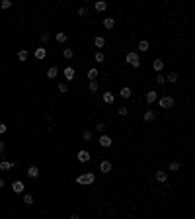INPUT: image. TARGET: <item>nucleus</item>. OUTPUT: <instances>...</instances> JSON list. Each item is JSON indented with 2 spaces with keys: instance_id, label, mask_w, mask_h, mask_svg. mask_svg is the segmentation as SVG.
I'll list each match as a JSON object with an SVG mask.
<instances>
[{
  "instance_id": "obj_1",
  "label": "nucleus",
  "mask_w": 195,
  "mask_h": 219,
  "mask_svg": "<svg viewBox=\"0 0 195 219\" xmlns=\"http://www.w3.org/2000/svg\"><path fill=\"white\" fill-rule=\"evenodd\" d=\"M96 182V174L94 172H84V174L76 176V184H94Z\"/></svg>"
},
{
  "instance_id": "obj_2",
  "label": "nucleus",
  "mask_w": 195,
  "mask_h": 219,
  "mask_svg": "<svg viewBox=\"0 0 195 219\" xmlns=\"http://www.w3.org/2000/svg\"><path fill=\"white\" fill-rule=\"evenodd\" d=\"M125 61H127V63L131 65V67H135V69H139V67H140V57H139V53H137V51H131V53H127Z\"/></svg>"
},
{
  "instance_id": "obj_3",
  "label": "nucleus",
  "mask_w": 195,
  "mask_h": 219,
  "mask_svg": "<svg viewBox=\"0 0 195 219\" xmlns=\"http://www.w3.org/2000/svg\"><path fill=\"white\" fill-rule=\"evenodd\" d=\"M158 104L162 110H170V108H174V98L172 96H162V98H158Z\"/></svg>"
},
{
  "instance_id": "obj_4",
  "label": "nucleus",
  "mask_w": 195,
  "mask_h": 219,
  "mask_svg": "<svg viewBox=\"0 0 195 219\" xmlns=\"http://www.w3.org/2000/svg\"><path fill=\"white\" fill-rule=\"evenodd\" d=\"M111 143H113V141H111L109 135H105V133L99 135V145H102V147H111Z\"/></svg>"
},
{
  "instance_id": "obj_5",
  "label": "nucleus",
  "mask_w": 195,
  "mask_h": 219,
  "mask_svg": "<svg viewBox=\"0 0 195 219\" xmlns=\"http://www.w3.org/2000/svg\"><path fill=\"white\" fill-rule=\"evenodd\" d=\"M156 100H158V92H154V90H148V92H146V102H148V104H154Z\"/></svg>"
},
{
  "instance_id": "obj_6",
  "label": "nucleus",
  "mask_w": 195,
  "mask_h": 219,
  "mask_svg": "<svg viewBox=\"0 0 195 219\" xmlns=\"http://www.w3.org/2000/svg\"><path fill=\"white\" fill-rule=\"evenodd\" d=\"M78 160H80V163H88V160H90V153L86 151V149L78 151Z\"/></svg>"
},
{
  "instance_id": "obj_7",
  "label": "nucleus",
  "mask_w": 195,
  "mask_h": 219,
  "mask_svg": "<svg viewBox=\"0 0 195 219\" xmlns=\"http://www.w3.org/2000/svg\"><path fill=\"white\" fill-rule=\"evenodd\" d=\"M99 170H102L103 174L111 172V163H109V160H102V163H99Z\"/></svg>"
},
{
  "instance_id": "obj_8",
  "label": "nucleus",
  "mask_w": 195,
  "mask_h": 219,
  "mask_svg": "<svg viewBox=\"0 0 195 219\" xmlns=\"http://www.w3.org/2000/svg\"><path fill=\"white\" fill-rule=\"evenodd\" d=\"M103 27H105V30H113V27H115V20L109 18V16L103 18Z\"/></svg>"
},
{
  "instance_id": "obj_9",
  "label": "nucleus",
  "mask_w": 195,
  "mask_h": 219,
  "mask_svg": "<svg viewBox=\"0 0 195 219\" xmlns=\"http://www.w3.org/2000/svg\"><path fill=\"white\" fill-rule=\"evenodd\" d=\"M45 57H47V49H45V47H37L35 49V59H45Z\"/></svg>"
},
{
  "instance_id": "obj_10",
  "label": "nucleus",
  "mask_w": 195,
  "mask_h": 219,
  "mask_svg": "<svg viewBox=\"0 0 195 219\" xmlns=\"http://www.w3.org/2000/svg\"><path fill=\"white\" fill-rule=\"evenodd\" d=\"M27 176H30V178H37V176H39V168H37L35 164H31V166L27 168Z\"/></svg>"
},
{
  "instance_id": "obj_11",
  "label": "nucleus",
  "mask_w": 195,
  "mask_h": 219,
  "mask_svg": "<svg viewBox=\"0 0 195 219\" xmlns=\"http://www.w3.org/2000/svg\"><path fill=\"white\" fill-rule=\"evenodd\" d=\"M156 180H158V182H166V180H168V172L166 170H156Z\"/></svg>"
},
{
  "instance_id": "obj_12",
  "label": "nucleus",
  "mask_w": 195,
  "mask_h": 219,
  "mask_svg": "<svg viewBox=\"0 0 195 219\" xmlns=\"http://www.w3.org/2000/svg\"><path fill=\"white\" fill-rule=\"evenodd\" d=\"M24 188H26V186H24V182H20V180H16V182L12 184V190H14L16 194H22V192H24Z\"/></svg>"
},
{
  "instance_id": "obj_13",
  "label": "nucleus",
  "mask_w": 195,
  "mask_h": 219,
  "mask_svg": "<svg viewBox=\"0 0 195 219\" xmlns=\"http://www.w3.org/2000/svg\"><path fill=\"white\" fill-rule=\"evenodd\" d=\"M63 74H64L66 80H74V69L72 67H66L64 71H63Z\"/></svg>"
},
{
  "instance_id": "obj_14",
  "label": "nucleus",
  "mask_w": 195,
  "mask_h": 219,
  "mask_svg": "<svg viewBox=\"0 0 195 219\" xmlns=\"http://www.w3.org/2000/svg\"><path fill=\"white\" fill-rule=\"evenodd\" d=\"M14 166H16V163H10V160H2L0 163V170H10Z\"/></svg>"
},
{
  "instance_id": "obj_15",
  "label": "nucleus",
  "mask_w": 195,
  "mask_h": 219,
  "mask_svg": "<svg viewBox=\"0 0 195 219\" xmlns=\"http://www.w3.org/2000/svg\"><path fill=\"white\" fill-rule=\"evenodd\" d=\"M57 43H66V39H68V35L64 34V31H57Z\"/></svg>"
},
{
  "instance_id": "obj_16",
  "label": "nucleus",
  "mask_w": 195,
  "mask_h": 219,
  "mask_svg": "<svg viewBox=\"0 0 195 219\" xmlns=\"http://www.w3.org/2000/svg\"><path fill=\"white\" fill-rule=\"evenodd\" d=\"M152 67H154V71H156V72H160V71L164 69V61H162V59H154Z\"/></svg>"
},
{
  "instance_id": "obj_17",
  "label": "nucleus",
  "mask_w": 195,
  "mask_h": 219,
  "mask_svg": "<svg viewBox=\"0 0 195 219\" xmlns=\"http://www.w3.org/2000/svg\"><path fill=\"white\" fill-rule=\"evenodd\" d=\"M94 8H96L98 12H103V10H107V2H103V0H98V2L94 4Z\"/></svg>"
},
{
  "instance_id": "obj_18",
  "label": "nucleus",
  "mask_w": 195,
  "mask_h": 219,
  "mask_svg": "<svg viewBox=\"0 0 195 219\" xmlns=\"http://www.w3.org/2000/svg\"><path fill=\"white\" fill-rule=\"evenodd\" d=\"M154 118H156V115H154V111H152V110H146V111H144V121H146V123L154 121Z\"/></svg>"
},
{
  "instance_id": "obj_19",
  "label": "nucleus",
  "mask_w": 195,
  "mask_h": 219,
  "mask_svg": "<svg viewBox=\"0 0 195 219\" xmlns=\"http://www.w3.org/2000/svg\"><path fill=\"white\" fill-rule=\"evenodd\" d=\"M57 74H59V67H49L47 78H57Z\"/></svg>"
},
{
  "instance_id": "obj_20",
  "label": "nucleus",
  "mask_w": 195,
  "mask_h": 219,
  "mask_svg": "<svg viewBox=\"0 0 195 219\" xmlns=\"http://www.w3.org/2000/svg\"><path fill=\"white\" fill-rule=\"evenodd\" d=\"M88 88H90V92H98V90H99V82L98 80H90L88 82Z\"/></svg>"
},
{
  "instance_id": "obj_21",
  "label": "nucleus",
  "mask_w": 195,
  "mask_h": 219,
  "mask_svg": "<svg viewBox=\"0 0 195 219\" xmlns=\"http://www.w3.org/2000/svg\"><path fill=\"white\" fill-rule=\"evenodd\" d=\"M103 102H105V104H113V102H115V96L111 92H105V94H103Z\"/></svg>"
},
{
  "instance_id": "obj_22",
  "label": "nucleus",
  "mask_w": 195,
  "mask_h": 219,
  "mask_svg": "<svg viewBox=\"0 0 195 219\" xmlns=\"http://www.w3.org/2000/svg\"><path fill=\"white\" fill-rule=\"evenodd\" d=\"M94 45H96L98 49H103L105 47V39H103V37H96V39H94Z\"/></svg>"
},
{
  "instance_id": "obj_23",
  "label": "nucleus",
  "mask_w": 195,
  "mask_h": 219,
  "mask_svg": "<svg viewBox=\"0 0 195 219\" xmlns=\"http://www.w3.org/2000/svg\"><path fill=\"white\" fill-rule=\"evenodd\" d=\"M148 47H150V45H148V41L146 39H143V41H139V51H148Z\"/></svg>"
},
{
  "instance_id": "obj_24",
  "label": "nucleus",
  "mask_w": 195,
  "mask_h": 219,
  "mask_svg": "<svg viewBox=\"0 0 195 219\" xmlns=\"http://www.w3.org/2000/svg\"><path fill=\"white\" fill-rule=\"evenodd\" d=\"M164 78H166V82H172L174 84L178 80V72H168V76H164Z\"/></svg>"
},
{
  "instance_id": "obj_25",
  "label": "nucleus",
  "mask_w": 195,
  "mask_h": 219,
  "mask_svg": "<svg viewBox=\"0 0 195 219\" xmlns=\"http://www.w3.org/2000/svg\"><path fill=\"white\" fill-rule=\"evenodd\" d=\"M119 94H121V98L129 100V98H131V88H127V86H125V88H121V92H119Z\"/></svg>"
},
{
  "instance_id": "obj_26",
  "label": "nucleus",
  "mask_w": 195,
  "mask_h": 219,
  "mask_svg": "<svg viewBox=\"0 0 195 219\" xmlns=\"http://www.w3.org/2000/svg\"><path fill=\"white\" fill-rule=\"evenodd\" d=\"M98 69H90V71H88V78H90V80H96V78H98Z\"/></svg>"
},
{
  "instance_id": "obj_27",
  "label": "nucleus",
  "mask_w": 195,
  "mask_h": 219,
  "mask_svg": "<svg viewBox=\"0 0 195 219\" xmlns=\"http://www.w3.org/2000/svg\"><path fill=\"white\" fill-rule=\"evenodd\" d=\"M72 55H74V51L70 47H66L64 51H63V57H64V59H72Z\"/></svg>"
},
{
  "instance_id": "obj_28",
  "label": "nucleus",
  "mask_w": 195,
  "mask_h": 219,
  "mask_svg": "<svg viewBox=\"0 0 195 219\" xmlns=\"http://www.w3.org/2000/svg\"><path fill=\"white\" fill-rule=\"evenodd\" d=\"M94 59H96V63H103V61H105V55H103L102 51H98L96 55H94Z\"/></svg>"
},
{
  "instance_id": "obj_29",
  "label": "nucleus",
  "mask_w": 195,
  "mask_h": 219,
  "mask_svg": "<svg viewBox=\"0 0 195 219\" xmlns=\"http://www.w3.org/2000/svg\"><path fill=\"white\" fill-rule=\"evenodd\" d=\"M170 172H176V170H180V163H178V160H174V163H170Z\"/></svg>"
},
{
  "instance_id": "obj_30",
  "label": "nucleus",
  "mask_w": 195,
  "mask_h": 219,
  "mask_svg": "<svg viewBox=\"0 0 195 219\" xmlns=\"http://www.w3.org/2000/svg\"><path fill=\"white\" fill-rule=\"evenodd\" d=\"M24 204H27V205L33 204V196L31 194H26V196H24Z\"/></svg>"
},
{
  "instance_id": "obj_31",
  "label": "nucleus",
  "mask_w": 195,
  "mask_h": 219,
  "mask_svg": "<svg viewBox=\"0 0 195 219\" xmlns=\"http://www.w3.org/2000/svg\"><path fill=\"white\" fill-rule=\"evenodd\" d=\"M18 59L20 61H27V51H24V49H22V51H18Z\"/></svg>"
},
{
  "instance_id": "obj_32",
  "label": "nucleus",
  "mask_w": 195,
  "mask_h": 219,
  "mask_svg": "<svg viewBox=\"0 0 195 219\" xmlns=\"http://www.w3.org/2000/svg\"><path fill=\"white\" fill-rule=\"evenodd\" d=\"M59 92H68V86H66V82H59Z\"/></svg>"
},
{
  "instance_id": "obj_33",
  "label": "nucleus",
  "mask_w": 195,
  "mask_h": 219,
  "mask_svg": "<svg viewBox=\"0 0 195 219\" xmlns=\"http://www.w3.org/2000/svg\"><path fill=\"white\" fill-rule=\"evenodd\" d=\"M117 111H119V115H127V114H129V108H127V106H121Z\"/></svg>"
},
{
  "instance_id": "obj_34",
  "label": "nucleus",
  "mask_w": 195,
  "mask_h": 219,
  "mask_svg": "<svg viewBox=\"0 0 195 219\" xmlns=\"http://www.w3.org/2000/svg\"><path fill=\"white\" fill-rule=\"evenodd\" d=\"M0 6H2L4 10H8V8H12V2H10V0H2V4H0Z\"/></svg>"
},
{
  "instance_id": "obj_35",
  "label": "nucleus",
  "mask_w": 195,
  "mask_h": 219,
  "mask_svg": "<svg viewBox=\"0 0 195 219\" xmlns=\"http://www.w3.org/2000/svg\"><path fill=\"white\" fill-rule=\"evenodd\" d=\"M156 82H158V84H166V78H164V74H156Z\"/></svg>"
},
{
  "instance_id": "obj_36",
  "label": "nucleus",
  "mask_w": 195,
  "mask_h": 219,
  "mask_svg": "<svg viewBox=\"0 0 195 219\" xmlns=\"http://www.w3.org/2000/svg\"><path fill=\"white\" fill-rule=\"evenodd\" d=\"M96 129L99 131V133H103V129H105V123H102V121H98V123H96Z\"/></svg>"
},
{
  "instance_id": "obj_37",
  "label": "nucleus",
  "mask_w": 195,
  "mask_h": 219,
  "mask_svg": "<svg viewBox=\"0 0 195 219\" xmlns=\"http://www.w3.org/2000/svg\"><path fill=\"white\" fill-rule=\"evenodd\" d=\"M82 137H84V141H90V139H92V131H84Z\"/></svg>"
},
{
  "instance_id": "obj_38",
  "label": "nucleus",
  "mask_w": 195,
  "mask_h": 219,
  "mask_svg": "<svg viewBox=\"0 0 195 219\" xmlns=\"http://www.w3.org/2000/svg\"><path fill=\"white\" fill-rule=\"evenodd\" d=\"M86 14H88V8H86V6L78 8V16H86Z\"/></svg>"
},
{
  "instance_id": "obj_39",
  "label": "nucleus",
  "mask_w": 195,
  "mask_h": 219,
  "mask_svg": "<svg viewBox=\"0 0 195 219\" xmlns=\"http://www.w3.org/2000/svg\"><path fill=\"white\" fill-rule=\"evenodd\" d=\"M41 41H43V43H47V41H49V34H47V31L41 34Z\"/></svg>"
},
{
  "instance_id": "obj_40",
  "label": "nucleus",
  "mask_w": 195,
  "mask_h": 219,
  "mask_svg": "<svg viewBox=\"0 0 195 219\" xmlns=\"http://www.w3.org/2000/svg\"><path fill=\"white\" fill-rule=\"evenodd\" d=\"M4 151H6V143H4V141H0V155H2Z\"/></svg>"
},
{
  "instance_id": "obj_41",
  "label": "nucleus",
  "mask_w": 195,
  "mask_h": 219,
  "mask_svg": "<svg viewBox=\"0 0 195 219\" xmlns=\"http://www.w3.org/2000/svg\"><path fill=\"white\" fill-rule=\"evenodd\" d=\"M2 133H6V125H4V123H0V135Z\"/></svg>"
},
{
  "instance_id": "obj_42",
  "label": "nucleus",
  "mask_w": 195,
  "mask_h": 219,
  "mask_svg": "<svg viewBox=\"0 0 195 219\" xmlns=\"http://www.w3.org/2000/svg\"><path fill=\"white\" fill-rule=\"evenodd\" d=\"M4 184H6V182H4V180L0 178V188H4Z\"/></svg>"
},
{
  "instance_id": "obj_43",
  "label": "nucleus",
  "mask_w": 195,
  "mask_h": 219,
  "mask_svg": "<svg viewBox=\"0 0 195 219\" xmlns=\"http://www.w3.org/2000/svg\"><path fill=\"white\" fill-rule=\"evenodd\" d=\"M70 219H80V217H78V215H70Z\"/></svg>"
}]
</instances>
